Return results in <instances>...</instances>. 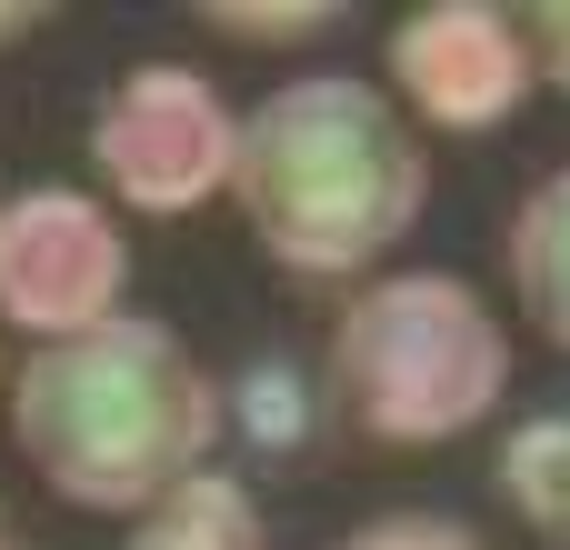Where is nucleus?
Segmentation results:
<instances>
[{
	"mask_svg": "<svg viewBox=\"0 0 570 550\" xmlns=\"http://www.w3.org/2000/svg\"><path fill=\"white\" fill-rule=\"evenodd\" d=\"M0 401H10V451L70 511L140 521L170 481L210 471L220 441V381L150 311H110L100 331L40 341Z\"/></svg>",
	"mask_w": 570,
	"mask_h": 550,
	"instance_id": "1",
	"label": "nucleus"
},
{
	"mask_svg": "<svg viewBox=\"0 0 570 550\" xmlns=\"http://www.w3.org/2000/svg\"><path fill=\"white\" fill-rule=\"evenodd\" d=\"M220 190L240 200V230L261 240V261H281L291 281H351L381 251H401V230L431 200V160L391 90L351 70H311L261 90L230 120Z\"/></svg>",
	"mask_w": 570,
	"mask_h": 550,
	"instance_id": "2",
	"label": "nucleus"
},
{
	"mask_svg": "<svg viewBox=\"0 0 570 550\" xmlns=\"http://www.w3.org/2000/svg\"><path fill=\"white\" fill-rule=\"evenodd\" d=\"M501 391H511V331L451 271H391V281L351 291V311L331 321V351H321L331 421L381 451L461 441L501 411Z\"/></svg>",
	"mask_w": 570,
	"mask_h": 550,
	"instance_id": "3",
	"label": "nucleus"
},
{
	"mask_svg": "<svg viewBox=\"0 0 570 550\" xmlns=\"http://www.w3.org/2000/svg\"><path fill=\"white\" fill-rule=\"evenodd\" d=\"M90 170L140 220H180V210L220 200V180H230V110H220V90L190 60L120 70L100 90V110H90Z\"/></svg>",
	"mask_w": 570,
	"mask_h": 550,
	"instance_id": "4",
	"label": "nucleus"
},
{
	"mask_svg": "<svg viewBox=\"0 0 570 550\" xmlns=\"http://www.w3.org/2000/svg\"><path fill=\"white\" fill-rule=\"evenodd\" d=\"M130 291V240L90 190H20L0 200V321L70 341L100 331Z\"/></svg>",
	"mask_w": 570,
	"mask_h": 550,
	"instance_id": "5",
	"label": "nucleus"
},
{
	"mask_svg": "<svg viewBox=\"0 0 570 550\" xmlns=\"http://www.w3.org/2000/svg\"><path fill=\"white\" fill-rule=\"evenodd\" d=\"M391 90L431 120V130H501L541 80L521 50V20L491 0H431L411 20H391Z\"/></svg>",
	"mask_w": 570,
	"mask_h": 550,
	"instance_id": "6",
	"label": "nucleus"
},
{
	"mask_svg": "<svg viewBox=\"0 0 570 550\" xmlns=\"http://www.w3.org/2000/svg\"><path fill=\"white\" fill-rule=\"evenodd\" d=\"M511 291H521V321L570 351V160L561 170H541L531 190H521V210H511Z\"/></svg>",
	"mask_w": 570,
	"mask_h": 550,
	"instance_id": "7",
	"label": "nucleus"
},
{
	"mask_svg": "<svg viewBox=\"0 0 570 550\" xmlns=\"http://www.w3.org/2000/svg\"><path fill=\"white\" fill-rule=\"evenodd\" d=\"M120 550H271V521H261L240 471H190L130 521Z\"/></svg>",
	"mask_w": 570,
	"mask_h": 550,
	"instance_id": "8",
	"label": "nucleus"
},
{
	"mask_svg": "<svg viewBox=\"0 0 570 550\" xmlns=\"http://www.w3.org/2000/svg\"><path fill=\"white\" fill-rule=\"evenodd\" d=\"M321 381L301 371V361H250L230 391H220V431L250 451V461H301V451H321Z\"/></svg>",
	"mask_w": 570,
	"mask_h": 550,
	"instance_id": "9",
	"label": "nucleus"
},
{
	"mask_svg": "<svg viewBox=\"0 0 570 550\" xmlns=\"http://www.w3.org/2000/svg\"><path fill=\"white\" fill-rule=\"evenodd\" d=\"M491 481L511 491V511H521L551 550H570V411L521 421V431L491 451Z\"/></svg>",
	"mask_w": 570,
	"mask_h": 550,
	"instance_id": "10",
	"label": "nucleus"
},
{
	"mask_svg": "<svg viewBox=\"0 0 570 550\" xmlns=\"http://www.w3.org/2000/svg\"><path fill=\"white\" fill-rule=\"evenodd\" d=\"M200 20H210L220 40L281 50V40H321V30H341V0H200Z\"/></svg>",
	"mask_w": 570,
	"mask_h": 550,
	"instance_id": "11",
	"label": "nucleus"
},
{
	"mask_svg": "<svg viewBox=\"0 0 570 550\" xmlns=\"http://www.w3.org/2000/svg\"><path fill=\"white\" fill-rule=\"evenodd\" d=\"M331 550H491V541L471 521H451V511H381V521L341 531Z\"/></svg>",
	"mask_w": 570,
	"mask_h": 550,
	"instance_id": "12",
	"label": "nucleus"
},
{
	"mask_svg": "<svg viewBox=\"0 0 570 550\" xmlns=\"http://www.w3.org/2000/svg\"><path fill=\"white\" fill-rule=\"evenodd\" d=\"M521 50H531V80L570 90V0H531L521 10Z\"/></svg>",
	"mask_w": 570,
	"mask_h": 550,
	"instance_id": "13",
	"label": "nucleus"
},
{
	"mask_svg": "<svg viewBox=\"0 0 570 550\" xmlns=\"http://www.w3.org/2000/svg\"><path fill=\"white\" fill-rule=\"evenodd\" d=\"M40 20H50V10H40V0H0V50H10V40H30V30H40Z\"/></svg>",
	"mask_w": 570,
	"mask_h": 550,
	"instance_id": "14",
	"label": "nucleus"
},
{
	"mask_svg": "<svg viewBox=\"0 0 570 550\" xmlns=\"http://www.w3.org/2000/svg\"><path fill=\"white\" fill-rule=\"evenodd\" d=\"M0 550H40V541H30V531H20V521H10V511H0Z\"/></svg>",
	"mask_w": 570,
	"mask_h": 550,
	"instance_id": "15",
	"label": "nucleus"
},
{
	"mask_svg": "<svg viewBox=\"0 0 570 550\" xmlns=\"http://www.w3.org/2000/svg\"><path fill=\"white\" fill-rule=\"evenodd\" d=\"M0 391H10V361H0Z\"/></svg>",
	"mask_w": 570,
	"mask_h": 550,
	"instance_id": "16",
	"label": "nucleus"
}]
</instances>
